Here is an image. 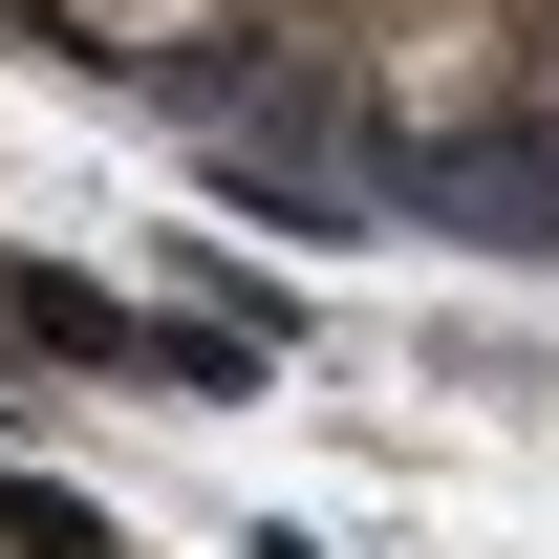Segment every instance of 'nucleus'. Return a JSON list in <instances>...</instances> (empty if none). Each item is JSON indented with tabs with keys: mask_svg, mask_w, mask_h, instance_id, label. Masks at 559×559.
Listing matches in <instances>:
<instances>
[{
	"mask_svg": "<svg viewBox=\"0 0 559 559\" xmlns=\"http://www.w3.org/2000/svg\"><path fill=\"white\" fill-rule=\"evenodd\" d=\"M0 323H22L44 366H108V345H130V301H108V280H66V259H0Z\"/></svg>",
	"mask_w": 559,
	"mask_h": 559,
	"instance_id": "nucleus-2",
	"label": "nucleus"
},
{
	"mask_svg": "<svg viewBox=\"0 0 559 559\" xmlns=\"http://www.w3.org/2000/svg\"><path fill=\"white\" fill-rule=\"evenodd\" d=\"M538 44H559V0H538Z\"/></svg>",
	"mask_w": 559,
	"mask_h": 559,
	"instance_id": "nucleus-5",
	"label": "nucleus"
},
{
	"mask_svg": "<svg viewBox=\"0 0 559 559\" xmlns=\"http://www.w3.org/2000/svg\"><path fill=\"white\" fill-rule=\"evenodd\" d=\"M44 22H66L86 66H173V44H194V22H237V0H44Z\"/></svg>",
	"mask_w": 559,
	"mask_h": 559,
	"instance_id": "nucleus-3",
	"label": "nucleus"
},
{
	"mask_svg": "<svg viewBox=\"0 0 559 559\" xmlns=\"http://www.w3.org/2000/svg\"><path fill=\"white\" fill-rule=\"evenodd\" d=\"M366 130H495L516 66H538V0H323Z\"/></svg>",
	"mask_w": 559,
	"mask_h": 559,
	"instance_id": "nucleus-1",
	"label": "nucleus"
},
{
	"mask_svg": "<svg viewBox=\"0 0 559 559\" xmlns=\"http://www.w3.org/2000/svg\"><path fill=\"white\" fill-rule=\"evenodd\" d=\"M0 538H22V559H108V516H66L44 474H0Z\"/></svg>",
	"mask_w": 559,
	"mask_h": 559,
	"instance_id": "nucleus-4",
	"label": "nucleus"
}]
</instances>
